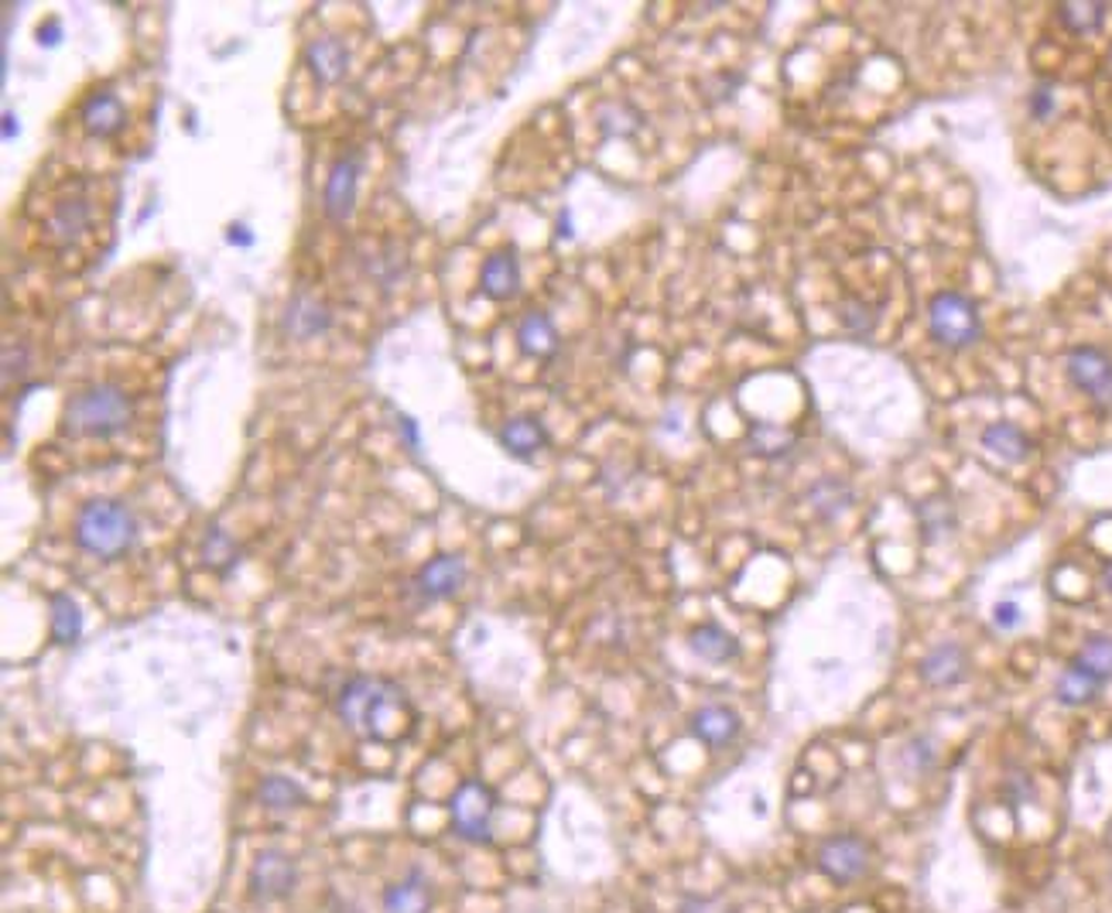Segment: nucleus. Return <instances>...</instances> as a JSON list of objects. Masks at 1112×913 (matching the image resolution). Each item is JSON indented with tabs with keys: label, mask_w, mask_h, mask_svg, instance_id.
Instances as JSON below:
<instances>
[{
	"label": "nucleus",
	"mask_w": 1112,
	"mask_h": 913,
	"mask_svg": "<svg viewBox=\"0 0 1112 913\" xmlns=\"http://www.w3.org/2000/svg\"><path fill=\"white\" fill-rule=\"evenodd\" d=\"M928 329L938 346L955 349V353L959 349H968L983 336L976 301L959 291H938L928 305Z\"/></svg>",
	"instance_id": "20e7f679"
},
{
	"label": "nucleus",
	"mask_w": 1112,
	"mask_h": 913,
	"mask_svg": "<svg viewBox=\"0 0 1112 913\" xmlns=\"http://www.w3.org/2000/svg\"><path fill=\"white\" fill-rule=\"evenodd\" d=\"M336 715L360 740L373 743H398L404 735H411L414 722H419L404 688L373 675H353L339 688Z\"/></svg>",
	"instance_id": "f257e3e1"
},
{
	"label": "nucleus",
	"mask_w": 1112,
	"mask_h": 913,
	"mask_svg": "<svg viewBox=\"0 0 1112 913\" xmlns=\"http://www.w3.org/2000/svg\"><path fill=\"white\" fill-rule=\"evenodd\" d=\"M398 435L404 438V445H407L411 452H419L422 435H419V425H414V421H411L407 414H398Z\"/></svg>",
	"instance_id": "a19ab883"
},
{
	"label": "nucleus",
	"mask_w": 1112,
	"mask_h": 913,
	"mask_svg": "<svg viewBox=\"0 0 1112 913\" xmlns=\"http://www.w3.org/2000/svg\"><path fill=\"white\" fill-rule=\"evenodd\" d=\"M634 110L631 107H623V103H610V107H603L600 110V130L606 134V137H631L634 130H637V124H623V117H631Z\"/></svg>",
	"instance_id": "72a5a7b5"
},
{
	"label": "nucleus",
	"mask_w": 1112,
	"mask_h": 913,
	"mask_svg": "<svg viewBox=\"0 0 1112 913\" xmlns=\"http://www.w3.org/2000/svg\"><path fill=\"white\" fill-rule=\"evenodd\" d=\"M918 520H921V534L928 544L942 541L945 534L955 531V507L945 497H928L918 503Z\"/></svg>",
	"instance_id": "bb28decb"
},
{
	"label": "nucleus",
	"mask_w": 1112,
	"mask_h": 913,
	"mask_svg": "<svg viewBox=\"0 0 1112 913\" xmlns=\"http://www.w3.org/2000/svg\"><path fill=\"white\" fill-rule=\"evenodd\" d=\"M360 174H363L360 151H346L332 161L329 179H326V192H322V209H326V216L332 223H346L353 216L357 195H360Z\"/></svg>",
	"instance_id": "6e6552de"
},
{
	"label": "nucleus",
	"mask_w": 1112,
	"mask_h": 913,
	"mask_svg": "<svg viewBox=\"0 0 1112 913\" xmlns=\"http://www.w3.org/2000/svg\"><path fill=\"white\" fill-rule=\"evenodd\" d=\"M93 226V205L83 195H65L55 202L52 216H49V236L55 247H76V243L89 233Z\"/></svg>",
	"instance_id": "f8f14e48"
},
{
	"label": "nucleus",
	"mask_w": 1112,
	"mask_h": 913,
	"mask_svg": "<svg viewBox=\"0 0 1112 913\" xmlns=\"http://www.w3.org/2000/svg\"><path fill=\"white\" fill-rule=\"evenodd\" d=\"M500 445L513 455V459H534L541 448H548V428L541 425V417L534 414H513L504 421L500 428Z\"/></svg>",
	"instance_id": "4468645a"
},
{
	"label": "nucleus",
	"mask_w": 1112,
	"mask_h": 913,
	"mask_svg": "<svg viewBox=\"0 0 1112 913\" xmlns=\"http://www.w3.org/2000/svg\"><path fill=\"white\" fill-rule=\"evenodd\" d=\"M298 883V869L288 852L282 849H264L254 866H251V896L254 903H277L292 896Z\"/></svg>",
	"instance_id": "9d476101"
},
{
	"label": "nucleus",
	"mask_w": 1112,
	"mask_h": 913,
	"mask_svg": "<svg viewBox=\"0 0 1112 913\" xmlns=\"http://www.w3.org/2000/svg\"><path fill=\"white\" fill-rule=\"evenodd\" d=\"M983 448L993 452L1003 463H1024L1030 459L1034 442L1020 425H1014V421H993V425L983 428Z\"/></svg>",
	"instance_id": "412c9836"
},
{
	"label": "nucleus",
	"mask_w": 1112,
	"mask_h": 913,
	"mask_svg": "<svg viewBox=\"0 0 1112 913\" xmlns=\"http://www.w3.org/2000/svg\"><path fill=\"white\" fill-rule=\"evenodd\" d=\"M226 240L233 243V247H240V251H251L254 243H257V236L251 233V226H243V223H233V226L226 230Z\"/></svg>",
	"instance_id": "79ce46f5"
},
{
	"label": "nucleus",
	"mask_w": 1112,
	"mask_h": 913,
	"mask_svg": "<svg viewBox=\"0 0 1112 913\" xmlns=\"http://www.w3.org/2000/svg\"><path fill=\"white\" fill-rule=\"evenodd\" d=\"M808 503H812V510H815L822 520H836V517H843L846 510H852L856 493H852V486H849L843 476H822V479L808 489Z\"/></svg>",
	"instance_id": "5701e85b"
},
{
	"label": "nucleus",
	"mask_w": 1112,
	"mask_h": 913,
	"mask_svg": "<svg viewBox=\"0 0 1112 913\" xmlns=\"http://www.w3.org/2000/svg\"><path fill=\"white\" fill-rule=\"evenodd\" d=\"M968 671V657L959 644H938L928 650V657L921 660V675L931 688H952L965 678Z\"/></svg>",
	"instance_id": "aec40b11"
},
{
	"label": "nucleus",
	"mask_w": 1112,
	"mask_h": 913,
	"mask_svg": "<svg viewBox=\"0 0 1112 913\" xmlns=\"http://www.w3.org/2000/svg\"><path fill=\"white\" fill-rule=\"evenodd\" d=\"M839 322L846 326V332H852L856 339H870L880 326V308L862 301L856 295H846L839 301Z\"/></svg>",
	"instance_id": "cd10ccee"
},
{
	"label": "nucleus",
	"mask_w": 1112,
	"mask_h": 913,
	"mask_svg": "<svg viewBox=\"0 0 1112 913\" xmlns=\"http://www.w3.org/2000/svg\"><path fill=\"white\" fill-rule=\"evenodd\" d=\"M24 373H28V349L8 342V346H4V383H11L14 376L21 380Z\"/></svg>",
	"instance_id": "4c0bfd02"
},
{
	"label": "nucleus",
	"mask_w": 1112,
	"mask_h": 913,
	"mask_svg": "<svg viewBox=\"0 0 1112 913\" xmlns=\"http://www.w3.org/2000/svg\"><path fill=\"white\" fill-rule=\"evenodd\" d=\"M1109 4H1092V0H1079V4H1061L1058 18L1071 34H1095L1105 24Z\"/></svg>",
	"instance_id": "7c9ffc66"
},
{
	"label": "nucleus",
	"mask_w": 1112,
	"mask_h": 913,
	"mask_svg": "<svg viewBox=\"0 0 1112 913\" xmlns=\"http://www.w3.org/2000/svg\"><path fill=\"white\" fill-rule=\"evenodd\" d=\"M1074 660H1079L1082 667H1089V671L1095 678H1102L1105 684L1112 681V637L1109 634H1095L1082 644V650L1074 654Z\"/></svg>",
	"instance_id": "473e14b6"
},
{
	"label": "nucleus",
	"mask_w": 1112,
	"mask_h": 913,
	"mask_svg": "<svg viewBox=\"0 0 1112 913\" xmlns=\"http://www.w3.org/2000/svg\"><path fill=\"white\" fill-rule=\"evenodd\" d=\"M62 42V24L52 18V21H45L42 28H39V45L42 49H55Z\"/></svg>",
	"instance_id": "37998d69"
},
{
	"label": "nucleus",
	"mask_w": 1112,
	"mask_h": 913,
	"mask_svg": "<svg viewBox=\"0 0 1112 913\" xmlns=\"http://www.w3.org/2000/svg\"><path fill=\"white\" fill-rule=\"evenodd\" d=\"M134 397L120 383H93V388L68 397L62 414V432L73 438H114L130 428Z\"/></svg>",
	"instance_id": "f03ea898"
},
{
	"label": "nucleus",
	"mask_w": 1112,
	"mask_h": 913,
	"mask_svg": "<svg viewBox=\"0 0 1112 913\" xmlns=\"http://www.w3.org/2000/svg\"><path fill=\"white\" fill-rule=\"evenodd\" d=\"M80 124L86 137L93 140H110L127 127V107L114 89H96L83 99L80 107Z\"/></svg>",
	"instance_id": "9b49d317"
},
{
	"label": "nucleus",
	"mask_w": 1112,
	"mask_h": 913,
	"mask_svg": "<svg viewBox=\"0 0 1112 913\" xmlns=\"http://www.w3.org/2000/svg\"><path fill=\"white\" fill-rule=\"evenodd\" d=\"M73 538L86 554L103 558V561H117L137 541V520L130 507L120 500H107V497L86 500L76 513Z\"/></svg>",
	"instance_id": "7ed1b4c3"
},
{
	"label": "nucleus",
	"mask_w": 1112,
	"mask_h": 913,
	"mask_svg": "<svg viewBox=\"0 0 1112 913\" xmlns=\"http://www.w3.org/2000/svg\"><path fill=\"white\" fill-rule=\"evenodd\" d=\"M452 828L463 841H473V846H486L494 838V811H497V797L494 790L479 784V781H466L459 784V790L452 794Z\"/></svg>",
	"instance_id": "39448f33"
},
{
	"label": "nucleus",
	"mask_w": 1112,
	"mask_h": 913,
	"mask_svg": "<svg viewBox=\"0 0 1112 913\" xmlns=\"http://www.w3.org/2000/svg\"><path fill=\"white\" fill-rule=\"evenodd\" d=\"M432 883L422 869H407L398 883L384 890V913H428Z\"/></svg>",
	"instance_id": "a211bd4d"
},
{
	"label": "nucleus",
	"mask_w": 1112,
	"mask_h": 913,
	"mask_svg": "<svg viewBox=\"0 0 1112 913\" xmlns=\"http://www.w3.org/2000/svg\"><path fill=\"white\" fill-rule=\"evenodd\" d=\"M463 582H466V561L459 554H438L411 575L404 592L414 606H432L456 595Z\"/></svg>",
	"instance_id": "0eeeda50"
},
{
	"label": "nucleus",
	"mask_w": 1112,
	"mask_h": 913,
	"mask_svg": "<svg viewBox=\"0 0 1112 913\" xmlns=\"http://www.w3.org/2000/svg\"><path fill=\"white\" fill-rule=\"evenodd\" d=\"M1065 373L1102 414L1112 411V357L1099 346H1074L1065 357Z\"/></svg>",
	"instance_id": "423d86ee"
},
{
	"label": "nucleus",
	"mask_w": 1112,
	"mask_h": 913,
	"mask_svg": "<svg viewBox=\"0 0 1112 913\" xmlns=\"http://www.w3.org/2000/svg\"><path fill=\"white\" fill-rule=\"evenodd\" d=\"M199 558H202V565L216 572V575H230L236 569V561H240V548L236 541L223 531V527H210L202 538V548H199Z\"/></svg>",
	"instance_id": "a878e982"
},
{
	"label": "nucleus",
	"mask_w": 1112,
	"mask_h": 913,
	"mask_svg": "<svg viewBox=\"0 0 1112 913\" xmlns=\"http://www.w3.org/2000/svg\"><path fill=\"white\" fill-rule=\"evenodd\" d=\"M479 288L490 301H510L520 291V264L513 251H497L483 261Z\"/></svg>",
	"instance_id": "2eb2a0df"
},
{
	"label": "nucleus",
	"mask_w": 1112,
	"mask_h": 913,
	"mask_svg": "<svg viewBox=\"0 0 1112 913\" xmlns=\"http://www.w3.org/2000/svg\"><path fill=\"white\" fill-rule=\"evenodd\" d=\"M517 346H520V353L531 360H551L562 349V336L544 311H528L525 319L517 322Z\"/></svg>",
	"instance_id": "f3484780"
},
{
	"label": "nucleus",
	"mask_w": 1112,
	"mask_h": 913,
	"mask_svg": "<svg viewBox=\"0 0 1112 913\" xmlns=\"http://www.w3.org/2000/svg\"><path fill=\"white\" fill-rule=\"evenodd\" d=\"M688 647L695 657H702L709 663H729L737 654H740V644L733 634H726V629L719 623H702V626H695L691 629V637H688Z\"/></svg>",
	"instance_id": "b1692460"
},
{
	"label": "nucleus",
	"mask_w": 1112,
	"mask_h": 913,
	"mask_svg": "<svg viewBox=\"0 0 1112 913\" xmlns=\"http://www.w3.org/2000/svg\"><path fill=\"white\" fill-rule=\"evenodd\" d=\"M1102 585L1112 592V561H1105V569H1102Z\"/></svg>",
	"instance_id": "a18cd8bd"
},
{
	"label": "nucleus",
	"mask_w": 1112,
	"mask_h": 913,
	"mask_svg": "<svg viewBox=\"0 0 1112 913\" xmlns=\"http://www.w3.org/2000/svg\"><path fill=\"white\" fill-rule=\"evenodd\" d=\"M1102 688H1105L1102 678H1095L1089 667H1082L1079 660H1071L1065 671H1061L1058 684H1055V698L1061 701V705H1068V709H1082V705H1089V701H1095L1102 694Z\"/></svg>",
	"instance_id": "4be33fe9"
},
{
	"label": "nucleus",
	"mask_w": 1112,
	"mask_h": 913,
	"mask_svg": "<svg viewBox=\"0 0 1112 913\" xmlns=\"http://www.w3.org/2000/svg\"><path fill=\"white\" fill-rule=\"evenodd\" d=\"M257 800H261V807H267V811H292V807H298L305 800V790L292 777L274 774V777L261 781Z\"/></svg>",
	"instance_id": "c85d7f7f"
},
{
	"label": "nucleus",
	"mask_w": 1112,
	"mask_h": 913,
	"mask_svg": "<svg viewBox=\"0 0 1112 913\" xmlns=\"http://www.w3.org/2000/svg\"><path fill=\"white\" fill-rule=\"evenodd\" d=\"M305 65L319 86H336L346 76V68H350V49H346V42L336 39V34H326V39L308 42Z\"/></svg>",
	"instance_id": "ddd939ff"
},
{
	"label": "nucleus",
	"mask_w": 1112,
	"mask_h": 913,
	"mask_svg": "<svg viewBox=\"0 0 1112 913\" xmlns=\"http://www.w3.org/2000/svg\"><path fill=\"white\" fill-rule=\"evenodd\" d=\"M1055 107H1058L1055 86H1051V83L1034 86V93H1030V117H1034V120H1048V117L1055 114Z\"/></svg>",
	"instance_id": "e433bc0d"
},
{
	"label": "nucleus",
	"mask_w": 1112,
	"mask_h": 913,
	"mask_svg": "<svg viewBox=\"0 0 1112 913\" xmlns=\"http://www.w3.org/2000/svg\"><path fill=\"white\" fill-rule=\"evenodd\" d=\"M1003 794L1014 807H1020V804L1034 800V781L1024 774V769H1014V774H1006V781H1003Z\"/></svg>",
	"instance_id": "c9c22d12"
},
{
	"label": "nucleus",
	"mask_w": 1112,
	"mask_h": 913,
	"mask_svg": "<svg viewBox=\"0 0 1112 913\" xmlns=\"http://www.w3.org/2000/svg\"><path fill=\"white\" fill-rule=\"evenodd\" d=\"M370 257H373V261H370L367 274L377 280V285H384V288L398 285V280H401V274H404V267H407V257H404V251H401V247H394V243H388V247H377Z\"/></svg>",
	"instance_id": "2f4dec72"
},
{
	"label": "nucleus",
	"mask_w": 1112,
	"mask_h": 913,
	"mask_svg": "<svg viewBox=\"0 0 1112 913\" xmlns=\"http://www.w3.org/2000/svg\"><path fill=\"white\" fill-rule=\"evenodd\" d=\"M903 760L911 763L914 774H928V769H934V763H938L934 743L928 740V735H914V740L908 743V750H903Z\"/></svg>",
	"instance_id": "f704fd0d"
},
{
	"label": "nucleus",
	"mask_w": 1112,
	"mask_h": 913,
	"mask_svg": "<svg viewBox=\"0 0 1112 913\" xmlns=\"http://www.w3.org/2000/svg\"><path fill=\"white\" fill-rule=\"evenodd\" d=\"M678 913H733L719 896H685Z\"/></svg>",
	"instance_id": "58836bf2"
},
{
	"label": "nucleus",
	"mask_w": 1112,
	"mask_h": 913,
	"mask_svg": "<svg viewBox=\"0 0 1112 913\" xmlns=\"http://www.w3.org/2000/svg\"><path fill=\"white\" fill-rule=\"evenodd\" d=\"M873 849L859 835H832L818 846V869L836 883H852L870 869Z\"/></svg>",
	"instance_id": "1a4fd4ad"
},
{
	"label": "nucleus",
	"mask_w": 1112,
	"mask_h": 913,
	"mask_svg": "<svg viewBox=\"0 0 1112 913\" xmlns=\"http://www.w3.org/2000/svg\"><path fill=\"white\" fill-rule=\"evenodd\" d=\"M794 445H797V435L781 425H763V421H756L750 428V448L763 455V459H784Z\"/></svg>",
	"instance_id": "c756f323"
},
{
	"label": "nucleus",
	"mask_w": 1112,
	"mask_h": 913,
	"mask_svg": "<svg viewBox=\"0 0 1112 913\" xmlns=\"http://www.w3.org/2000/svg\"><path fill=\"white\" fill-rule=\"evenodd\" d=\"M49 613H52V640L59 647H68L83 637V609L73 595L55 592L49 599Z\"/></svg>",
	"instance_id": "393cba45"
},
{
	"label": "nucleus",
	"mask_w": 1112,
	"mask_h": 913,
	"mask_svg": "<svg viewBox=\"0 0 1112 913\" xmlns=\"http://www.w3.org/2000/svg\"><path fill=\"white\" fill-rule=\"evenodd\" d=\"M285 329L295 336V339H316V336H326L332 329V311L326 301L319 298H311L305 291H298L292 301H288V315H285Z\"/></svg>",
	"instance_id": "dca6fc26"
},
{
	"label": "nucleus",
	"mask_w": 1112,
	"mask_h": 913,
	"mask_svg": "<svg viewBox=\"0 0 1112 913\" xmlns=\"http://www.w3.org/2000/svg\"><path fill=\"white\" fill-rule=\"evenodd\" d=\"M1020 606L1017 603H999L996 609H993V623L999 626V629H1017L1020 626Z\"/></svg>",
	"instance_id": "ea45409f"
},
{
	"label": "nucleus",
	"mask_w": 1112,
	"mask_h": 913,
	"mask_svg": "<svg viewBox=\"0 0 1112 913\" xmlns=\"http://www.w3.org/2000/svg\"><path fill=\"white\" fill-rule=\"evenodd\" d=\"M691 735L709 750H722L740 735V715L726 705H706L691 719Z\"/></svg>",
	"instance_id": "6ab92c4d"
},
{
	"label": "nucleus",
	"mask_w": 1112,
	"mask_h": 913,
	"mask_svg": "<svg viewBox=\"0 0 1112 913\" xmlns=\"http://www.w3.org/2000/svg\"><path fill=\"white\" fill-rule=\"evenodd\" d=\"M18 134H21V124H18V117L8 110V114H4V140H14Z\"/></svg>",
	"instance_id": "c03bdc74"
},
{
	"label": "nucleus",
	"mask_w": 1112,
	"mask_h": 913,
	"mask_svg": "<svg viewBox=\"0 0 1112 913\" xmlns=\"http://www.w3.org/2000/svg\"><path fill=\"white\" fill-rule=\"evenodd\" d=\"M559 236H572V230H569V213H562V230H559Z\"/></svg>",
	"instance_id": "49530a36"
}]
</instances>
